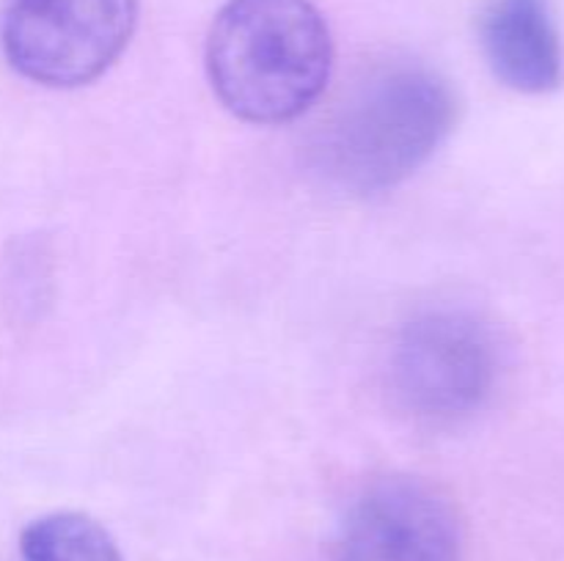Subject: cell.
<instances>
[{
  "label": "cell",
  "instance_id": "obj_1",
  "mask_svg": "<svg viewBox=\"0 0 564 561\" xmlns=\"http://www.w3.org/2000/svg\"><path fill=\"white\" fill-rule=\"evenodd\" d=\"M334 42L308 0H229L207 36V72L226 110L251 124H286L325 91Z\"/></svg>",
  "mask_w": 564,
  "mask_h": 561
},
{
  "label": "cell",
  "instance_id": "obj_2",
  "mask_svg": "<svg viewBox=\"0 0 564 561\" xmlns=\"http://www.w3.org/2000/svg\"><path fill=\"white\" fill-rule=\"evenodd\" d=\"M457 94L422 64L372 72L330 119L317 154L328 179L350 193L400 185L446 141L457 121Z\"/></svg>",
  "mask_w": 564,
  "mask_h": 561
},
{
  "label": "cell",
  "instance_id": "obj_3",
  "mask_svg": "<svg viewBox=\"0 0 564 561\" xmlns=\"http://www.w3.org/2000/svg\"><path fill=\"white\" fill-rule=\"evenodd\" d=\"M391 391L422 421L455 424L490 399L499 380L494 330L460 308L424 311L391 346Z\"/></svg>",
  "mask_w": 564,
  "mask_h": 561
},
{
  "label": "cell",
  "instance_id": "obj_4",
  "mask_svg": "<svg viewBox=\"0 0 564 561\" xmlns=\"http://www.w3.org/2000/svg\"><path fill=\"white\" fill-rule=\"evenodd\" d=\"M135 20L138 0H9L0 38L22 77L75 88L116 64Z\"/></svg>",
  "mask_w": 564,
  "mask_h": 561
},
{
  "label": "cell",
  "instance_id": "obj_5",
  "mask_svg": "<svg viewBox=\"0 0 564 561\" xmlns=\"http://www.w3.org/2000/svg\"><path fill=\"white\" fill-rule=\"evenodd\" d=\"M463 528L449 495L419 476H383L347 512L336 561H460Z\"/></svg>",
  "mask_w": 564,
  "mask_h": 561
},
{
  "label": "cell",
  "instance_id": "obj_6",
  "mask_svg": "<svg viewBox=\"0 0 564 561\" xmlns=\"http://www.w3.org/2000/svg\"><path fill=\"white\" fill-rule=\"evenodd\" d=\"M496 77L523 94L554 91L562 80V44L549 0H488L479 20Z\"/></svg>",
  "mask_w": 564,
  "mask_h": 561
},
{
  "label": "cell",
  "instance_id": "obj_7",
  "mask_svg": "<svg viewBox=\"0 0 564 561\" xmlns=\"http://www.w3.org/2000/svg\"><path fill=\"white\" fill-rule=\"evenodd\" d=\"M25 561H121L113 537L83 512H53L22 531Z\"/></svg>",
  "mask_w": 564,
  "mask_h": 561
}]
</instances>
